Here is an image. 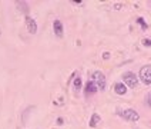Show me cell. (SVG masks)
Here are the masks:
<instances>
[{
    "label": "cell",
    "mask_w": 151,
    "mask_h": 129,
    "mask_svg": "<svg viewBox=\"0 0 151 129\" xmlns=\"http://www.w3.org/2000/svg\"><path fill=\"white\" fill-rule=\"evenodd\" d=\"M123 80H124V85L128 86V87H131V89H134L138 86V77L135 73L133 72H126L124 75H123Z\"/></svg>",
    "instance_id": "obj_1"
},
{
    "label": "cell",
    "mask_w": 151,
    "mask_h": 129,
    "mask_svg": "<svg viewBox=\"0 0 151 129\" xmlns=\"http://www.w3.org/2000/svg\"><path fill=\"white\" fill-rule=\"evenodd\" d=\"M140 79L144 85H151V65H145L140 69Z\"/></svg>",
    "instance_id": "obj_2"
},
{
    "label": "cell",
    "mask_w": 151,
    "mask_h": 129,
    "mask_svg": "<svg viewBox=\"0 0 151 129\" xmlns=\"http://www.w3.org/2000/svg\"><path fill=\"white\" fill-rule=\"evenodd\" d=\"M93 82L97 85V87L100 90H106V76L101 73V72H94L93 73Z\"/></svg>",
    "instance_id": "obj_3"
},
{
    "label": "cell",
    "mask_w": 151,
    "mask_h": 129,
    "mask_svg": "<svg viewBox=\"0 0 151 129\" xmlns=\"http://www.w3.org/2000/svg\"><path fill=\"white\" fill-rule=\"evenodd\" d=\"M118 113L126 120H130V122H137V120L140 119V115H138L137 111H134V109H126V111L118 112Z\"/></svg>",
    "instance_id": "obj_4"
},
{
    "label": "cell",
    "mask_w": 151,
    "mask_h": 129,
    "mask_svg": "<svg viewBox=\"0 0 151 129\" xmlns=\"http://www.w3.org/2000/svg\"><path fill=\"white\" fill-rule=\"evenodd\" d=\"M26 27H27V32L30 34H34L37 32V23H36V20L33 17L26 16Z\"/></svg>",
    "instance_id": "obj_5"
},
{
    "label": "cell",
    "mask_w": 151,
    "mask_h": 129,
    "mask_svg": "<svg viewBox=\"0 0 151 129\" xmlns=\"http://www.w3.org/2000/svg\"><path fill=\"white\" fill-rule=\"evenodd\" d=\"M53 30H54V34H56L59 39L63 37L64 29H63V23H61L60 20H54V23H53Z\"/></svg>",
    "instance_id": "obj_6"
},
{
    "label": "cell",
    "mask_w": 151,
    "mask_h": 129,
    "mask_svg": "<svg viewBox=\"0 0 151 129\" xmlns=\"http://www.w3.org/2000/svg\"><path fill=\"white\" fill-rule=\"evenodd\" d=\"M97 90H99L97 85H96L93 80H90V82H87V85L84 87V95H86V96H90V95H94Z\"/></svg>",
    "instance_id": "obj_7"
},
{
    "label": "cell",
    "mask_w": 151,
    "mask_h": 129,
    "mask_svg": "<svg viewBox=\"0 0 151 129\" xmlns=\"http://www.w3.org/2000/svg\"><path fill=\"white\" fill-rule=\"evenodd\" d=\"M16 6L20 12H23L26 16H29V10H30V7H29V4H27L26 1H16Z\"/></svg>",
    "instance_id": "obj_8"
},
{
    "label": "cell",
    "mask_w": 151,
    "mask_h": 129,
    "mask_svg": "<svg viewBox=\"0 0 151 129\" xmlns=\"http://www.w3.org/2000/svg\"><path fill=\"white\" fill-rule=\"evenodd\" d=\"M114 92L117 95H126V92H127V86L124 85V83H116L114 85Z\"/></svg>",
    "instance_id": "obj_9"
},
{
    "label": "cell",
    "mask_w": 151,
    "mask_h": 129,
    "mask_svg": "<svg viewBox=\"0 0 151 129\" xmlns=\"http://www.w3.org/2000/svg\"><path fill=\"white\" fill-rule=\"evenodd\" d=\"M100 120H101V118L99 113H93L91 118H90V126H91V128H97L99 123H100Z\"/></svg>",
    "instance_id": "obj_10"
},
{
    "label": "cell",
    "mask_w": 151,
    "mask_h": 129,
    "mask_svg": "<svg viewBox=\"0 0 151 129\" xmlns=\"http://www.w3.org/2000/svg\"><path fill=\"white\" fill-rule=\"evenodd\" d=\"M73 86H74V90H76V92H78V90L81 89V77H80V76H76L74 82H73Z\"/></svg>",
    "instance_id": "obj_11"
},
{
    "label": "cell",
    "mask_w": 151,
    "mask_h": 129,
    "mask_svg": "<svg viewBox=\"0 0 151 129\" xmlns=\"http://www.w3.org/2000/svg\"><path fill=\"white\" fill-rule=\"evenodd\" d=\"M137 23H138V25H141L143 30H147V29H148V26H147V23L143 20V17H137Z\"/></svg>",
    "instance_id": "obj_12"
},
{
    "label": "cell",
    "mask_w": 151,
    "mask_h": 129,
    "mask_svg": "<svg viewBox=\"0 0 151 129\" xmlns=\"http://www.w3.org/2000/svg\"><path fill=\"white\" fill-rule=\"evenodd\" d=\"M143 44L144 46H147V47H150L151 46V39H143Z\"/></svg>",
    "instance_id": "obj_13"
},
{
    "label": "cell",
    "mask_w": 151,
    "mask_h": 129,
    "mask_svg": "<svg viewBox=\"0 0 151 129\" xmlns=\"http://www.w3.org/2000/svg\"><path fill=\"white\" fill-rule=\"evenodd\" d=\"M109 58H110V53H109V52H106V53H103V59H104V60H107V59H109Z\"/></svg>",
    "instance_id": "obj_14"
},
{
    "label": "cell",
    "mask_w": 151,
    "mask_h": 129,
    "mask_svg": "<svg viewBox=\"0 0 151 129\" xmlns=\"http://www.w3.org/2000/svg\"><path fill=\"white\" fill-rule=\"evenodd\" d=\"M121 7H123V4H121V3H117V4H114V9H116V10H120Z\"/></svg>",
    "instance_id": "obj_15"
},
{
    "label": "cell",
    "mask_w": 151,
    "mask_h": 129,
    "mask_svg": "<svg viewBox=\"0 0 151 129\" xmlns=\"http://www.w3.org/2000/svg\"><path fill=\"white\" fill-rule=\"evenodd\" d=\"M147 103H148V106L151 108V93L148 95V98H147Z\"/></svg>",
    "instance_id": "obj_16"
},
{
    "label": "cell",
    "mask_w": 151,
    "mask_h": 129,
    "mask_svg": "<svg viewBox=\"0 0 151 129\" xmlns=\"http://www.w3.org/2000/svg\"><path fill=\"white\" fill-rule=\"evenodd\" d=\"M57 125H63V118H59V119H57Z\"/></svg>",
    "instance_id": "obj_17"
}]
</instances>
